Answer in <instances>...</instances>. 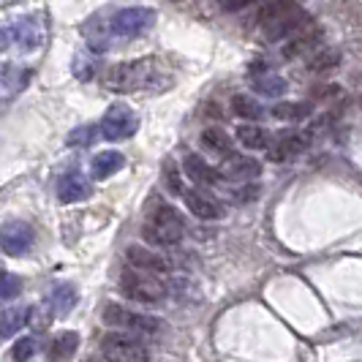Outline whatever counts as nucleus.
Listing matches in <instances>:
<instances>
[{
    "label": "nucleus",
    "mask_w": 362,
    "mask_h": 362,
    "mask_svg": "<svg viewBox=\"0 0 362 362\" xmlns=\"http://www.w3.org/2000/svg\"><path fill=\"white\" fill-rule=\"evenodd\" d=\"M33 243H36V232L25 221H8L0 226V248L8 256L28 254L33 248Z\"/></svg>",
    "instance_id": "9d476101"
},
{
    "label": "nucleus",
    "mask_w": 362,
    "mask_h": 362,
    "mask_svg": "<svg viewBox=\"0 0 362 362\" xmlns=\"http://www.w3.org/2000/svg\"><path fill=\"white\" fill-rule=\"evenodd\" d=\"M313 107H310L308 101H291V104H278V107L272 109V115L275 117H281V120H303V117H308Z\"/></svg>",
    "instance_id": "bb28decb"
},
{
    "label": "nucleus",
    "mask_w": 362,
    "mask_h": 362,
    "mask_svg": "<svg viewBox=\"0 0 362 362\" xmlns=\"http://www.w3.org/2000/svg\"><path fill=\"white\" fill-rule=\"evenodd\" d=\"M101 357L107 362H150V351L128 332H109L101 341Z\"/></svg>",
    "instance_id": "39448f33"
},
{
    "label": "nucleus",
    "mask_w": 362,
    "mask_h": 362,
    "mask_svg": "<svg viewBox=\"0 0 362 362\" xmlns=\"http://www.w3.org/2000/svg\"><path fill=\"white\" fill-rule=\"evenodd\" d=\"M232 112H235L237 117H243V120H262L264 117V109L259 101H254L251 95H245V93H240L232 98Z\"/></svg>",
    "instance_id": "393cba45"
},
{
    "label": "nucleus",
    "mask_w": 362,
    "mask_h": 362,
    "mask_svg": "<svg viewBox=\"0 0 362 362\" xmlns=\"http://www.w3.org/2000/svg\"><path fill=\"white\" fill-rule=\"evenodd\" d=\"M8 44H11V36H8V30H3V28H0V52H3Z\"/></svg>",
    "instance_id": "72a5a7b5"
},
{
    "label": "nucleus",
    "mask_w": 362,
    "mask_h": 362,
    "mask_svg": "<svg viewBox=\"0 0 362 362\" xmlns=\"http://www.w3.org/2000/svg\"><path fill=\"white\" fill-rule=\"evenodd\" d=\"M126 166V158L123 153H115V150H107V153H98L90 163V172L95 180H107L112 175H117L120 169Z\"/></svg>",
    "instance_id": "aec40b11"
},
{
    "label": "nucleus",
    "mask_w": 362,
    "mask_h": 362,
    "mask_svg": "<svg viewBox=\"0 0 362 362\" xmlns=\"http://www.w3.org/2000/svg\"><path fill=\"white\" fill-rule=\"evenodd\" d=\"M76 300H79V294H76V286L74 284H57L52 291H49V310H52L54 316H69L76 305Z\"/></svg>",
    "instance_id": "6ab92c4d"
},
{
    "label": "nucleus",
    "mask_w": 362,
    "mask_h": 362,
    "mask_svg": "<svg viewBox=\"0 0 362 362\" xmlns=\"http://www.w3.org/2000/svg\"><path fill=\"white\" fill-rule=\"evenodd\" d=\"M237 139L248 150H267V145H270V134L259 126H240L237 128Z\"/></svg>",
    "instance_id": "b1692460"
},
{
    "label": "nucleus",
    "mask_w": 362,
    "mask_h": 362,
    "mask_svg": "<svg viewBox=\"0 0 362 362\" xmlns=\"http://www.w3.org/2000/svg\"><path fill=\"white\" fill-rule=\"evenodd\" d=\"M262 33L270 41L297 36L300 30H305L310 25V14L294 0H272L270 6L262 11Z\"/></svg>",
    "instance_id": "f03ea898"
},
{
    "label": "nucleus",
    "mask_w": 362,
    "mask_h": 362,
    "mask_svg": "<svg viewBox=\"0 0 362 362\" xmlns=\"http://www.w3.org/2000/svg\"><path fill=\"white\" fill-rule=\"evenodd\" d=\"M182 169H185L188 180H194L197 185H202V188H213V185H218V182L223 180L218 169H213L204 158L194 156V153H188V156L182 158Z\"/></svg>",
    "instance_id": "dca6fc26"
},
{
    "label": "nucleus",
    "mask_w": 362,
    "mask_h": 362,
    "mask_svg": "<svg viewBox=\"0 0 362 362\" xmlns=\"http://www.w3.org/2000/svg\"><path fill=\"white\" fill-rule=\"evenodd\" d=\"M120 291L126 294L128 300L134 303H142V305H156L166 297V286L161 284L158 275H150V272H139L134 267H128L120 275Z\"/></svg>",
    "instance_id": "20e7f679"
},
{
    "label": "nucleus",
    "mask_w": 362,
    "mask_h": 362,
    "mask_svg": "<svg viewBox=\"0 0 362 362\" xmlns=\"http://www.w3.org/2000/svg\"><path fill=\"white\" fill-rule=\"evenodd\" d=\"M136 128H139V117L134 109L128 104H112L107 109V115L101 117L98 134L109 142H123V139H131L136 134Z\"/></svg>",
    "instance_id": "423d86ee"
},
{
    "label": "nucleus",
    "mask_w": 362,
    "mask_h": 362,
    "mask_svg": "<svg viewBox=\"0 0 362 362\" xmlns=\"http://www.w3.org/2000/svg\"><path fill=\"white\" fill-rule=\"evenodd\" d=\"M182 202H185V207L197 218H202V221H216V218L223 216L221 204H218L210 194L199 191V188H185V191H182Z\"/></svg>",
    "instance_id": "4468645a"
},
{
    "label": "nucleus",
    "mask_w": 362,
    "mask_h": 362,
    "mask_svg": "<svg viewBox=\"0 0 362 362\" xmlns=\"http://www.w3.org/2000/svg\"><path fill=\"white\" fill-rule=\"evenodd\" d=\"M104 85L115 93H161L172 85V74L156 57H142L109 69Z\"/></svg>",
    "instance_id": "f257e3e1"
},
{
    "label": "nucleus",
    "mask_w": 362,
    "mask_h": 362,
    "mask_svg": "<svg viewBox=\"0 0 362 362\" xmlns=\"http://www.w3.org/2000/svg\"><path fill=\"white\" fill-rule=\"evenodd\" d=\"M251 88L256 93H262V95H267V98H281L286 93V79L270 71V69H259L256 66L251 71Z\"/></svg>",
    "instance_id": "f3484780"
},
{
    "label": "nucleus",
    "mask_w": 362,
    "mask_h": 362,
    "mask_svg": "<svg viewBox=\"0 0 362 362\" xmlns=\"http://www.w3.org/2000/svg\"><path fill=\"white\" fill-rule=\"evenodd\" d=\"M90 194H93L90 182H88L85 175H79V172H69V175H63L60 182H57V199L63 202V204L85 202Z\"/></svg>",
    "instance_id": "2eb2a0df"
},
{
    "label": "nucleus",
    "mask_w": 362,
    "mask_h": 362,
    "mask_svg": "<svg viewBox=\"0 0 362 362\" xmlns=\"http://www.w3.org/2000/svg\"><path fill=\"white\" fill-rule=\"evenodd\" d=\"M30 308H8L0 313V338H14L22 327L28 325Z\"/></svg>",
    "instance_id": "412c9836"
},
{
    "label": "nucleus",
    "mask_w": 362,
    "mask_h": 362,
    "mask_svg": "<svg viewBox=\"0 0 362 362\" xmlns=\"http://www.w3.org/2000/svg\"><path fill=\"white\" fill-rule=\"evenodd\" d=\"M182 235H185V221L180 213L166 202H156L145 218L142 237L156 248H169V245H177Z\"/></svg>",
    "instance_id": "7ed1b4c3"
},
{
    "label": "nucleus",
    "mask_w": 362,
    "mask_h": 362,
    "mask_svg": "<svg viewBox=\"0 0 362 362\" xmlns=\"http://www.w3.org/2000/svg\"><path fill=\"white\" fill-rule=\"evenodd\" d=\"M156 25V11L145 8V6H134V8H123L117 11L112 22H109V33L117 38H139Z\"/></svg>",
    "instance_id": "0eeeda50"
},
{
    "label": "nucleus",
    "mask_w": 362,
    "mask_h": 362,
    "mask_svg": "<svg viewBox=\"0 0 362 362\" xmlns=\"http://www.w3.org/2000/svg\"><path fill=\"white\" fill-rule=\"evenodd\" d=\"M126 259L134 270L150 272V275H161V272L172 270V264H169L161 254H156V251H150V248H142V245H128Z\"/></svg>",
    "instance_id": "f8f14e48"
},
{
    "label": "nucleus",
    "mask_w": 362,
    "mask_h": 362,
    "mask_svg": "<svg viewBox=\"0 0 362 362\" xmlns=\"http://www.w3.org/2000/svg\"><path fill=\"white\" fill-rule=\"evenodd\" d=\"M305 145H308L305 134H300V131H281V134H275L270 139L267 156H270V161L284 163L289 161V158H297L305 150Z\"/></svg>",
    "instance_id": "9b49d317"
},
{
    "label": "nucleus",
    "mask_w": 362,
    "mask_h": 362,
    "mask_svg": "<svg viewBox=\"0 0 362 362\" xmlns=\"http://www.w3.org/2000/svg\"><path fill=\"white\" fill-rule=\"evenodd\" d=\"M38 351V341L36 338H22V341H17V346H14V360L17 362H28L33 354Z\"/></svg>",
    "instance_id": "7c9ffc66"
},
{
    "label": "nucleus",
    "mask_w": 362,
    "mask_h": 362,
    "mask_svg": "<svg viewBox=\"0 0 362 362\" xmlns=\"http://www.w3.org/2000/svg\"><path fill=\"white\" fill-rule=\"evenodd\" d=\"M22 294V278L14 272H0V303H8Z\"/></svg>",
    "instance_id": "cd10ccee"
},
{
    "label": "nucleus",
    "mask_w": 362,
    "mask_h": 362,
    "mask_svg": "<svg viewBox=\"0 0 362 362\" xmlns=\"http://www.w3.org/2000/svg\"><path fill=\"white\" fill-rule=\"evenodd\" d=\"M163 177H166V185H169V191L172 194H177V197H182V180H180V172H177V166H175V161H166L163 163Z\"/></svg>",
    "instance_id": "c756f323"
},
{
    "label": "nucleus",
    "mask_w": 362,
    "mask_h": 362,
    "mask_svg": "<svg viewBox=\"0 0 362 362\" xmlns=\"http://www.w3.org/2000/svg\"><path fill=\"white\" fill-rule=\"evenodd\" d=\"M95 139H98V128H95V126H82V128H74V131H71L69 145H71V147H90Z\"/></svg>",
    "instance_id": "c85d7f7f"
},
{
    "label": "nucleus",
    "mask_w": 362,
    "mask_h": 362,
    "mask_svg": "<svg viewBox=\"0 0 362 362\" xmlns=\"http://www.w3.org/2000/svg\"><path fill=\"white\" fill-rule=\"evenodd\" d=\"M76 349H79V332H60V335H54L49 346H47V357L49 362H69L76 354Z\"/></svg>",
    "instance_id": "a211bd4d"
},
{
    "label": "nucleus",
    "mask_w": 362,
    "mask_h": 362,
    "mask_svg": "<svg viewBox=\"0 0 362 362\" xmlns=\"http://www.w3.org/2000/svg\"><path fill=\"white\" fill-rule=\"evenodd\" d=\"M104 322L109 327L126 329L131 335H156L161 329L158 319L145 316V313H136V310H128L123 305H115V303H109L107 308H104Z\"/></svg>",
    "instance_id": "6e6552de"
},
{
    "label": "nucleus",
    "mask_w": 362,
    "mask_h": 362,
    "mask_svg": "<svg viewBox=\"0 0 362 362\" xmlns=\"http://www.w3.org/2000/svg\"><path fill=\"white\" fill-rule=\"evenodd\" d=\"M8 36L17 47L28 49V52L38 49L44 44V36H47V19H44V14H25V17L11 22Z\"/></svg>",
    "instance_id": "1a4fd4ad"
},
{
    "label": "nucleus",
    "mask_w": 362,
    "mask_h": 362,
    "mask_svg": "<svg viewBox=\"0 0 362 362\" xmlns=\"http://www.w3.org/2000/svg\"><path fill=\"white\" fill-rule=\"evenodd\" d=\"M248 3H254V0H226V3H223V8H226V11H237V8L248 6Z\"/></svg>",
    "instance_id": "473e14b6"
},
{
    "label": "nucleus",
    "mask_w": 362,
    "mask_h": 362,
    "mask_svg": "<svg viewBox=\"0 0 362 362\" xmlns=\"http://www.w3.org/2000/svg\"><path fill=\"white\" fill-rule=\"evenodd\" d=\"M316 41H319V36H313V30H310V33L300 30L297 36L289 38V44H286V49H284V57H286V60H291V57H300L303 52L313 49V47H316Z\"/></svg>",
    "instance_id": "a878e982"
},
{
    "label": "nucleus",
    "mask_w": 362,
    "mask_h": 362,
    "mask_svg": "<svg viewBox=\"0 0 362 362\" xmlns=\"http://www.w3.org/2000/svg\"><path fill=\"white\" fill-rule=\"evenodd\" d=\"M199 142L204 150L218 153V156H229V153H232V139H229L221 128H207V131H202Z\"/></svg>",
    "instance_id": "5701e85b"
},
{
    "label": "nucleus",
    "mask_w": 362,
    "mask_h": 362,
    "mask_svg": "<svg viewBox=\"0 0 362 362\" xmlns=\"http://www.w3.org/2000/svg\"><path fill=\"white\" fill-rule=\"evenodd\" d=\"M74 74H76L79 79H90L93 74H95V57H88V60H85V54H79V57L74 60Z\"/></svg>",
    "instance_id": "2f4dec72"
},
{
    "label": "nucleus",
    "mask_w": 362,
    "mask_h": 362,
    "mask_svg": "<svg viewBox=\"0 0 362 362\" xmlns=\"http://www.w3.org/2000/svg\"><path fill=\"white\" fill-rule=\"evenodd\" d=\"M28 85V71L17 66H0V95H14Z\"/></svg>",
    "instance_id": "4be33fe9"
},
{
    "label": "nucleus",
    "mask_w": 362,
    "mask_h": 362,
    "mask_svg": "<svg viewBox=\"0 0 362 362\" xmlns=\"http://www.w3.org/2000/svg\"><path fill=\"white\" fill-rule=\"evenodd\" d=\"M259 175H262V163L256 158H248V156H237V153H229L223 158V166H221V177H229V180L248 182Z\"/></svg>",
    "instance_id": "ddd939ff"
}]
</instances>
